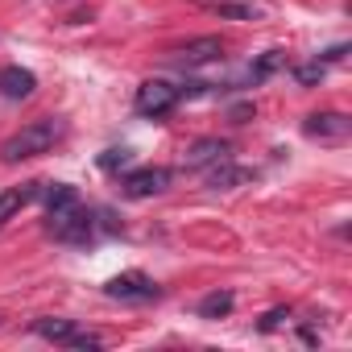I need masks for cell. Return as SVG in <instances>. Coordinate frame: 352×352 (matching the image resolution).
<instances>
[{
  "label": "cell",
  "mask_w": 352,
  "mask_h": 352,
  "mask_svg": "<svg viewBox=\"0 0 352 352\" xmlns=\"http://www.w3.org/2000/svg\"><path fill=\"white\" fill-rule=\"evenodd\" d=\"M67 137V120L63 116H38L30 120L25 129H17L5 145H0V162H25V157H38V153H50L58 141Z\"/></svg>",
  "instance_id": "1"
},
{
  "label": "cell",
  "mask_w": 352,
  "mask_h": 352,
  "mask_svg": "<svg viewBox=\"0 0 352 352\" xmlns=\"http://www.w3.org/2000/svg\"><path fill=\"white\" fill-rule=\"evenodd\" d=\"M46 232H50L58 245L83 249V245L96 241V220H91V212L75 199V204H67V208H58V212H46Z\"/></svg>",
  "instance_id": "2"
},
{
  "label": "cell",
  "mask_w": 352,
  "mask_h": 352,
  "mask_svg": "<svg viewBox=\"0 0 352 352\" xmlns=\"http://www.w3.org/2000/svg\"><path fill=\"white\" fill-rule=\"evenodd\" d=\"M179 100H183V96H179V87H174V83H166V79H145V83L137 87V96H133V108H137L141 116L157 120V116H170Z\"/></svg>",
  "instance_id": "3"
},
{
  "label": "cell",
  "mask_w": 352,
  "mask_h": 352,
  "mask_svg": "<svg viewBox=\"0 0 352 352\" xmlns=\"http://www.w3.org/2000/svg\"><path fill=\"white\" fill-rule=\"evenodd\" d=\"M104 294L116 298V302H153V298L162 294V286H157L149 274H141V270H124V274H116V278L104 286Z\"/></svg>",
  "instance_id": "4"
},
{
  "label": "cell",
  "mask_w": 352,
  "mask_h": 352,
  "mask_svg": "<svg viewBox=\"0 0 352 352\" xmlns=\"http://www.w3.org/2000/svg\"><path fill=\"white\" fill-rule=\"evenodd\" d=\"M170 187V170L166 166H145V170H129L120 179V195L124 199H153Z\"/></svg>",
  "instance_id": "5"
},
{
  "label": "cell",
  "mask_w": 352,
  "mask_h": 352,
  "mask_svg": "<svg viewBox=\"0 0 352 352\" xmlns=\"http://www.w3.org/2000/svg\"><path fill=\"white\" fill-rule=\"evenodd\" d=\"M174 67H208V63H220L224 58V42L220 38H195V42H187V46H179V50H170L166 54Z\"/></svg>",
  "instance_id": "6"
},
{
  "label": "cell",
  "mask_w": 352,
  "mask_h": 352,
  "mask_svg": "<svg viewBox=\"0 0 352 352\" xmlns=\"http://www.w3.org/2000/svg\"><path fill=\"white\" fill-rule=\"evenodd\" d=\"M348 129H352V120H348L344 112H311V116L302 120V133H307L311 141H344Z\"/></svg>",
  "instance_id": "7"
},
{
  "label": "cell",
  "mask_w": 352,
  "mask_h": 352,
  "mask_svg": "<svg viewBox=\"0 0 352 352\" xmlns=\"http://www.w3.org/2000/svg\"><path fill=\"white\" fill-rule=\"evenodd\" d=\"M224 157H232V145H228V141H220V137H199V141L187 149L183 162H187V170H199V174H204V170H212V166L224 162Z\"/></svg>",
  "instance_id": "8"
},
{
  "label": "cell",
  "mask_w": 352,
  "mask_h": 352,
  "mask_svg": "<svg viewBox=\"0 0 352 352\" xmlns=\"http://www.w3.org/2000/svg\"><path fill=\"white\" fill-rule=\"evenodd\" d=\"M253 179H257V170H249V166H232V157H224V162H216L212 170H204V183H208L212 191H232V187L253 183Z\"/></svg>",
  "instance_id": "9"
},
{
  "label": "cell",
  "mask_w": 352,
  "mask_h": 352,
  "mask_svg": "<svg viewBox=\"0 0 352 352\" xmlns=\"http://www.w3.org/2000/svg\"><path fill=\"white\" fill-rule=\"evenodd\" d=\"M38 91V75L25 67H5L0 71V96L5 100H30Z\"/></svg>",
  "instance_id": "10"
},
{
  "label": "cell",
  "mask_w": 352,
  "mask_h": 352,
  "mask_svg": "<svg viewBox=\"0 0 352 352\" xmlns=\"http://www.w3.org/2000/svg\"><path fill=\"white\" fill-rule=\"evenodd\" d=\"M38 195H42V183H21V187L0 191V228H5V224H9L21 208H30Z\"/></svg>",
  "instance_id": "11"
},
{
  "label": "cell",
  "mask_w": 352,
  "mask_h": 352,
  "mask_svg": "<svg viewBox=\"0 0 352 352\" xmlns=\"http://www.w3.org/2000/svg\"><path fill=\"white\" fill-rule=\"evenodd\" d=\"M34 331H38L42 340H50V344H67V348L83 336L75 319H38V323H34Z\"/></svg>",
  "instance_id": "12"
},
{
  "label": "cell",
  "mask_w": 352,
  "mask_h": 352,
  "mask_svg": "<svg viewBox=\"0 0 352 352\" xmlns=\"http://www.w3.org/2000/svg\"><path fill=\"white\" fill-rule=\"evenodd\" d=\"M232 290H212L204 302H199V319H224L228 311H232Z\"/></svg>",
  "instance_id": "13"
},
{
  "label": "cell",
  "mask_w": 352,
  "mask_h": 352,
  "mask_svg": "<svg viewBox=\"0 0 352 352\" xmlns=\"http://www.w3.org/2000/svg\"><path fill=\"white\" fill-rule=\"evenodd\" d=\"M278 67H282V50H265V54H261V58H257V63L249 67L245 83H249V87H253V83H265V79H270V75H274Z\"/></svg>",
  "instance_id": "14"
},
{
  "label": "cell",
  "mask_w": 352,
  "mask_h": 352,
  "mask_svg": "<svg viewBox=\"0 0 352 352\" xmlns=\"http://www.w3.org/2000/svg\"><path fill=\"white\" fill-rule=\"evenodd\" d=\"M129 162H133V149H124V145H112V149H104V153L96 157V166H100L104 174H120Z\"/></svg>",
  "instance_id": "15"
},
{
  "label": "cell",
  "mask_w": 352,
  "mask_h": 352,
  "mask_svg": "<svg viewBox=\"0 0 352 352\" xmlns=\"http://www.w3.org/2000/svg\"><path fill=\"white\" fill-rule=\"evenodd\" d=\"M42 195H46V212H58V208H67V204L79 199V191H75L71 183H54V187H46Z\"/></svg>",
  "instance_id": "16"
},
{
  "label": "cell",
  "mask_w": 352,
  "mask_h": 352,
  "mask_svg": "<svg viewBox=\"0 0 352 352\" xmlns=\"http://www.w3.org/2000/svg\"><path fill=\"white\" fill-rule=\"evenodd\" d=\"M212 9H216V17H228V21H257L261 17L253 5H228V0H220V5H212Z\"/></svg>",
  "instance_id": "17"
},
{
  "label": "cell",
  "mask_w": 352,
  "mask_h": 352,
  "mask_svg": "<svg viewBox=\"0 0 352 352\" xmlns=\"http://www.w3.org/2000/svg\"><path fill=\"white\" fill-rule=\"evenodd\" d=\"M323 71H327V63H319V58H315V63H307V67H298V71H294V79H298L302 87H315V83L323 79Z\"/></svg>",
  "instance_id": "18"
},
{
  "label": "cell",
  "mask_w": 352,
  "mask_h": 352,
  "mask_svg": "<svg viewBox=\"0 0 352 352\" xmlns=\"http://www.w3.org/2000/svg\"><path fill=\"white\" fill-rule=\"evenodd\" d=\"M286 319H290V311H286V307H278V311H270V315L261 319V331H274V327H282Z\"/></svg>",
  "instance_id": "19"
},
{
  "label": "cell",
  "mask_w": 352,
  "mask_h": 352,
  "mask_svg": "<svg viewBox=\"0 0 352 352\" xmlns=\"http://www.w3.org/2000/svg\"><path fill=\"white\" fill-rule=\"evenodd\" d=\"M253 112H257L253 104H236V108H232V124H249V116H253Z\"/></svg>",
  "instance_id": "20"
}]
</instances>
